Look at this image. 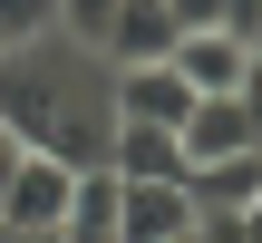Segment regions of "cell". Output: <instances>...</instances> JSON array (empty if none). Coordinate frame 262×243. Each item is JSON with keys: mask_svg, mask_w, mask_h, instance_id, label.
<instances>
[{"mask_svg": "<svg viewBox=\"0 0 262 243\" xmlns=\"http://www.w3.org/2000/svg\"><path fill=\"white\" fill-rule=\"evenodd\" d=\"M107 19H117V0H58V39H107Z\"/></svg>", "mask_w": 262, "mask_h": 243, "instance_id": "cell-12", "label": "cell"}, {"mask_svg": "<svg viewBox=\"0 0 262 243\" xmlns=\"http://www.w3.org/2000/svg\"><path fill=\"white\" fill-rule=\"evenodd\" d=\"M175 10L165 0H117V19H107V39H97V58L107 68H146V58H175Z\"/></svg>", "mask_w": 262, "mask_h": 243, "instance_id": "cell-6", "label": "cell"}, {"mask_svg": "<svg viewBox=\"0 0 262 243\" xmlns=\"http://www.w3.org/2000/svg\"><path fill=\"white\" fill-rule=\"evenodd\" d=\"M185 234H194L185 175H175V185H126V175H117V243H185Z\"/></svg>", "mask_w": 262, "mask_h": 243, "instance_id": "cell-5", "label": "cell"}, {"mask_svg": "<svg viewBox=\"0 0 262 243\" xmlns=\"http://www.w3.org/2000/svg\"><path fill=\"white\" fill-rule=\"evenodd\" d=\"M175 146H185V166H204V156H243V146H262V127H253L243 97H194V117L175 127Z\"/></svg>", "mask_w": 262, "mask_h": 243, "instance_id": "cell-7", "label": "cell"}, {"mask_svg": "<svg viewBox=\"0 0 262 243\" xmlns=\"http://www.w3.org/2000/svg\"><path fill=\"white\" fill-rule=\"evenodd\" d=\"M0 117L19 146L58 156V166H107V136H117V68L88 49V39H29L10 49L0 68Z\"/></svg>", "mask_w": 262, "mask_h": 243, "instance_id": "cell-1", "label": "cell"}, {"mask_svg": "<svg viewBox=\"0 0 262 243\" xmlns=\"http://www.w3.org/2000/svg\"><path fill=\"white\" fill-rule=\"evenodd\" d=\"M0 136H10V117H0Z\"/></svg>", "mask_w": 262, "mask_h": 243, "instance_id": "cell-16", "label": "cell"}, {"mask_svg": "<svg viewBox=\"0 0 262 243\" xmlns=\"http://www.w3.org/2000/svg\"><path fill=\"white\" fill-rule=\"evenodd\" d=\"M185 243H194V234H185Z\"/></svg>", "mask_w": 262, "mask_h": 243, "instance_id": "cell-18", "label": "cell"}, {"mask_svg": "<svg viewBox=\"0 0 262 243\" xmlns=\"http://www.w3.org/2000/svg\"><path fill=\"white\" fill-rule=\"evenodd\" d=\"M175 10V29H214V0H165Z\"/></svg>", "mask_w": 262, "mask_h": 243, "instance_id": "cell-14", "label": "cell"}, {"mask_svg": "<svg viewBox=\"0 0 262 243\" xmlns=\"http://www.w3.org/2000/svg\"><path fill=\"white\" fill-rule=\"evenodd\" d=\"M0 68H10V49H0Z\"/></svg>", "mask_w": 262, "mask_h": 243, "instance_id": "cell-17", "label": "cell"}, {"mask_svg": "<svg viewBox=\"0 0 262 243\" xmlns=\"http://www.w3.org/2000/svg\"><path fill=\"white\" fill-rule=\"evenodd\" d=\"M107 175H126V185H175V175H185V146H175L165 127H126V117H117V136H107Z\"/></svg>", "mask_w": 262, "mask_h": 243, "instance_id": "cell-9", "label": "cell"}, {"mask_svg": "<svg viewBox=\"0 0 262 243\" xmlns=\"http://www.w3.org/2000/svg\"><path fill=\"white\" fill-rule=\"evenodd\" d=\"M68 185H78V166H58V156L19 146V175H10L0 234H10V243H58V214H68Z\"/></svg>", "mask_w": 262, "mask_h": 243, "instance_id": "cell-2", "label": "cell"}, {"mask_svg": "<svg viewBox=\"0 0 262 243\" xmlns=\"http://www.w3.org/2000/svg\"><path fill=\"white\" fill-rule=\"evenodd\" d=\"M117 117H126V127H165V136H175V127L194 117V88L175 78V58H146V68H117Z\"/></svg>", "mask_w": 262, "mask_h": 243, "instance_id": "cell-4", "label": "cell"}, {"mask_svg": "<svg viewBox=\"0 0 262 243\" xmlns=\"http://www.w3.org/2000/svg\"><path fill=\"white\" fill-rule=\"evenodd\" d=\"M58 243H117V175L107 166H78L68 214H58Z\"/></svg>", "mask_w": 262, "mask_h": 243, "instance_id": "cell-10", "label": "cell"}, {"mask_svg": "<svg viewBox=\"0 0 262 243\" xmlns=\"http://www.w3.org/2000/svg\"><path fill=\"white\" fill-rule=\"evenodd\" d=\"M214 29H233V39L253 49V29H262V0H214Z\"/></svg>", "mask_w": 262, "mask_h": 243, "instance_id": "cell-13", "label": "cell"}, {"mask_svg": "<svg viewBox=\"0 0 262 243\" xmlns=\"http://www.w3.org/2000/svg\"><path fill=\"white\" fill-rule=\"evenodd\" d=\"M175 78H185L194 97H243L253 49H243L233 29H185V39H175Z\"/></svg>", "mask_w": 262, "mask_h": 243, "instance_id": "cell-3", "label": "cell"}, {"mask_svg": "<svg viewBox=\"0 0 262 243\" xmlns=\"http://www.w3.org/2000/svg\"><path fill=\"white\" fill-rule=\"evenodd\" d=\"M10 175H19V136H0V205H10Z\"/></svg>", "mask_w": 262, "mask_h": 243, "instance_id": "cell-15", "label": "cell"}, {"mask_svg": "<svg viewBox=\"0 0 262 243\" xmlns=\"http://www.w3.org/2000/svg\"><path fill=\"white\" fill-rule=\"evenodd\" d=\"M58 29V0H0V49H29Z\"/></svg>", "mask_w": 262, "mask_h": 243, "instance_id": "cell-11", "label": "cell"}, {"mask_svg": "<svg viewBox=\"0 0 262 243\" xmlns=\"http://www.w3.org/2000/svg\"><path fill=\"white\" fill-rule=\"evenodd\" d=\"M262 195V146H243V156H204V166H185V205L194 214H243Z\"/></svg>", "mask_w": 262, "mask_h": 243, "instance_id": "cell-8", "label": "cell"}]
</instances>
